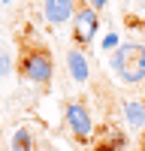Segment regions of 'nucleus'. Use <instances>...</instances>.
I'll return each mask as SVG.
<instances>
[{
	"label": "nucleus",
	"mask_w": 145,
	"mask_h": 151,
	"mask_svg": "<svg viewBox=\"0 0 145 151\" xmlns=\"http://www.w3.org/2000/svg\"><path fill=\"white\" fill-rule=\"evenodd\" d=\"M97 27H100V15H97L88 3L79 6L76 18H72V40H76V45H79V48L88 45L94 36H97Z\"/></svg>",
	"instance_id": "20e7f679"
},
{
	"label": "nucleus",
	"mask_w": 145,
	"mask_h": 151,
	"mask_svg": "<svg viewBox=\"0 0 145 151\" xmlns=\"http://www.w3.org/2000/svg\"><path fill=\"white\" fill-rule=\"evenodd\" d=\"M18 73L33 85H48L55 76V60L45 48H27L18 58Z\"/></svg>",
	"instance_id": "f03ea898"
},
{
	"label": "nucleus",
	"mask_w": 145,
	"mask_h": 151,
	"mask_svg": "<svg viewBox=\"0 0 145 151\" xmlns=\"http://www.w3.org/2000/svg\"><path fill=\"white\" fill-rule=\"evenodd\" d=\"M94 151H118V148H115L112 142L106 139V142H100V145H94Z\"/></svg>",
	"instance_id": "f8f14e48"
},
{
	"label": "nucleus",
	"mask_w": 145,
	"mask_h": 151,
	"mask_svg": "<svg viewBox=\"0 0 145 151\" xmlns=\"http://www.w3.org/2000/svg\"><path fill=\"white\" fill-rule=\"evenodd\" d=\"M124 121L130 130H145V100H127L124 103Z\"/></svg>",
	"instance_id": "0eeeda50"
},
{
	"label": "nucleus",
	"mask_w": 145,
	"mask_h": 151,
	"mask_svg": "<svg viewBox=\"0 0 145 151\" xmlns=\"http://www.w3.org/2000/svg\"><path fill=\"white\" fill-rule=\"evenodd\" d=\"M0 3H3V0H0Z\"/></svg>",
	"instance_id": "dca6fc26"
},
{
	"label": "nucleus",
	"mask_w": 145,
	"mask_h": 151,
	"mask_svg": "<svg viewBox=\"0 0 145 151\" xmlns=\"http://www.w3.org/2000/svg\"><path fill=\"white\" fill-rule=\"evenodd\" d=\"M106 3H109V0H88V6H91L94 12H100V9H106Z\"/></svg>",
	"instance_id": "9b49d317"
},
{
	"label": "nucleus",
	"mask_w": 145,
	"mask_h": 151,
	"mask_svg": "<svg viewBox=\"0 0 145 151\" xmlns=\"http://www.w3.org/2000/svg\"><path fill=\"white\" fill-rule=\"evenodd\" d=\"M0 136H3V130H0Z\"/></svg>",
	"instance_id": "2eb2a0df"
},
{
	"label": "nucleus",
	"mask_w": 145,
	"mask_h": 151,
	"mask_svg": "<svg viewBox=\"0 0 145 151\" xmlns=\"http://www.w3.org/2000/svg\"><path fill=\"white\" fill-rule=\"evenodd\" d=\"M12 76V55L9 48H0V79H9Z\"/></svg>",
	"instance_id": "1a4fd4ad"
},
{
	"label": "nucleus",
	"mask_w": 145,
	"mask_h": 151,
	"mask_svg": "<svg viewBox=\"0 0 145 151\" xmlns=\"http://www.w3.org/2000/svg\"><path fill=\"white\" fill-rule=\"evenodd\" d=\"M12 151H36V136L27 127H15V133H12Z\"/></svg>",
	"instance_id": "6e6552de"
},
{
	"label": "nucleus",
	"mask_w": 145,
	"mask_h": 151,
	"mask_svg": "<svg viewBox=\"0 0 145 151\" xmlns=\"http://www.w3.org/2000/svg\"><path fill=\"white\" fill-rule=\"evenodd\" d=\"M3 3H12V0H3Z\"/></svg>",
	"instance_id": "4468645a"
},
{
	"label": "nucleus",
	"mask_w": 145,
	"mask_h": 151,
	"mask_svg": "<svg viewBox=\"0 0 145 151\" xmlns=\"http://www.w3.org/2000/svg\"><path fill=\"white\" fill-rule=\"evenodd\" d=\"M109 67L118 73V79L124 85L145 82V45L142 42H124L118 52H112Z\"/></svg>",
	"instance_id": "f257e3e1"
},
{
	"label": "nucleus",
	"mask_w": 145,
	"mask_h": 151,
	"mask_svg": "<svg viewBox=\"0 0 145 151\" xmlns=\"http://www.w3.org/2000/svg\"><path fill=\"white\" fill-rule=\"evenodd\" d=\"M121 48V36L115 33V30H109L106 36H103V52H118Z\"/></svg>",
	"instance_id": "9d476101"
},
{
	"label": "nucleus",
	"mask_w": 145,
	"mask_h": 151,
	"mask_svg": "<svg viewBox=\"0 0 145 151\" xmlns=\"http://www.w3.org/2000/svg\"><path fill=\"white\" fill-rule=\"evenodd\" d=\"M64 121L72 133L76 142H91L94 139V121H91V112L85 103H67L64 106Z\"/></svg>",
	"instance_id": "7ed1b4c3"
},
{
	"label": "nucleus",
	"mask_w": 145,
	"mask_h": 151,
	"mask_svg": "<svg viewBox=\"0 0 145 151\" xmlns=\"http://www.w3.org/2000/svg\"><path fill=\"white\" fill-rule=\"evenodd\" d=\"M76 0H42V18L55 27H64V24H72L76 18Z\"/></svg>",
	"instance_id": "39448f33"
},
{
	"label": "nucleus",
	"mask_w": 145,
	"mask_h": 151,
	"mask_svg": "<svg viewBox=\"0 0 145 151\" xmlns=\"http://www.w3.org/2000/svg\"><path fill=\"white\" fill-rule=\"evenodd\" d=\"M67 70H70V79L76 82V85H88V79H91V64H88V55H85L79 45L67 52Z\"/></svg>",
	"instance_id": "423d86ee"
},
{
	"label": "nucleus",
	"mask_w": 145,
	"mask_h": 151,
	"mask_svg": "<svg viewBox=\"0 0 145 151\" xmlns=\"http://www.w3.org/2000/svg\"><path fill=\"white\" fill-rule=\"evenodd\" d=\"M142 148H145V136H142Z\"/></svg>",
	"instance_id": "ddd939ff"
}]
</instances>
